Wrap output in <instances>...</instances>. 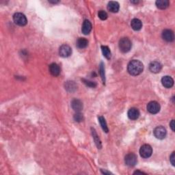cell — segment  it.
Segmentation results:
<instances>
[{
	"instance_id": "cell-1",
	"label": "cell",
	"mask_w": 175,
	"mask_h": 175,
	"mask_svg": "<svg viewBox=\"0 0 175 175\" xmlns=\"http://www.w3.org/2000/svg\"><path fill=\"white\" fill-rule=\"evenodd\" d=\"M144 70V65L139 60H134L131 61L127 66V71L130 75L137 76L142 73Z\"/></svg>"
},
{
	"instance_id": "cell-2",
	"label": "cell",
	"mask_w": 175,
	"mask_h": 175,
	"mask_svg": "<svg viewBox=\"0 0 175 175\" xmlns=\"http://www.w3.org/2000/svg\"><path fill=\"white\" fill-rule=\"evenodd\" d=\"M119 49L123 53L129 52L131 49V42L129 38H123L119 41Z\"/></svg>"
},
{
	"instance_id": "cell-3",
	"label": "cell",
	"mask_w": 175,
	"mask_h": 175,
	"mask_svg": "<svg viewBox=\"0 0 175 175\" xmlns=\"http://www.w3.org/2000/svg\"><path fill=\"white\" fill-rule=\"evenodd\" d=\"M13 20L16 24L19 26H25L28 23V19L21 12L15 13L13 16Z\"/></svg>"
},
{
	"instance_id": "cell-4",
	"label": "cell",
	"mask_w": 175,
	"mask_h": 175,
	"mask_svg": "<svg viewBox=\"0 0 175 175\" xmlns=\"http://www.w3.org/2000/svg\"><path fill=\"white\" fill-rule=\"evenodd\" d=\"M153 153L152 147L148 144H144L140 149V154L143 158L150 157Z\"/></svg>"
},
{
	"instance_id": "cell-5",
	"label": "cell",
	"mask_w": 175,
	"mask_h": 175,
	"mask_svg": "<svg viewBox=\"0 0 175 175\" xmlns=\"http://www.w3.org/2000/svg\"><path fill=\"white\" fill-rule=\"evenodd\" d=\"M124 162L129 167H134L137 163V156L134 153H129L125 156Z\"/></svg>"
},
{
	"instance_id": "cell-6",
	"label": "cell",
	"mask_w": 175,
	"mask_h": 175,
	"mask_svg": "<svg viewBox=\"0 0 175 175\" xmlns=\"http://www.w3.org/2000/svg\"><path fill=\"white\" fill-rule=\"evenodd\" d=\"M147 110L148 112L152 114H155L160 112V105L157 102L150 101L147 105Z\"/></svg>"
},
{
	"instance_id": "cell-7",
	"label": "cell",
	"mask_w": 175,
	"mask_h": 175,
	"mask_svg": "<svg viewBox=\"0 0 175 175\" xmlns=\"http://www.w3.org/2000/svg\"><path fill=\"white\" fill-rule=\"evenodd\" d=\"M153 133H154V136L157 137V139L163 140L166 137L167 132L166 129L164 128L163 127L159 126L155 129Z\"/></svg>"
},
{
	"instance_id": "cell-8",
	"label": "cell",
	"mask_w": 175,
	"mask_h": 175,
	"mask_svg": "<svg viewBox=\"0 0 175 175\" xmlns=\"http://www.w3.org/2000/svg\"><path fill=\"white\" fill-rule=\"evenodd\" d=\"M59 54L60 56L63 58L69 57L71 54H72V49L67 45H63L60 47Z\"/></svg>"
},
{
	"instance_id": "cell-9",
	"label": "cell",
	"mask_w": 175,
	"mask_h": 175,
	"mask_svg": "<svg viewBox=\"0 0 175 175\" xmlns=\"http://www.w3.org/2000/svg\"><path fill=\"white\" fill-rule=\"evenodd\" d=\"M162 38L166 42H172L174 39V32L170 30H165L162 32Z\"/></svg>"
},
{
	"instance_id": "cell-10",
	"label": "cell",
	"mask_w": 175,
	"mask_h": 175,
	"mask_svg": "<svg viewBox=\"0 0 175 175\" xmlns=\"http://www.w3.org/2000/svg\"><path fill=\"white\" fill-rule=\"evenodd\" d=\"M161 68H162V66H161V63L157 62V61L152 62L149 64V69L153 73H160L161 70Z\"/></svg>"
},
{
	"instance_id": "cell-11",
	"label": "cell",
	"mask_w": 175,
	"mask_h": 175,
	"mask_svg": "<svg viewBox=\"0 0 175 175\" xmlns=\"http://www.w3.org/2000/svg\"><path fill=\"white\" fill-rule=\"evenodd\" d=\"M71 107L76 112H80L83 109V103L79 99H73L71 102Z\"/></svg>"
},
{
	"instance_id": "cell-12",
	"label": "cell",
	"mask_w": 175,
	"mask_h": 175,
	"mask_svg": "<svg viewBox=\"0 0 175 175\" xmlns=\"http://www.w3.org/2000/svg\"><path fill=\"white\" fill-rule=\"evenodd\" d=\"M127 115H128L129 118L131 119V120H137L140 116V112L137 108L132 107L129 109L128 113H127Z\"/></svg>"
},
{
	"instance_id": "cell-13",
	"label": "cell",
	"mask_w": 175,
	"mask_h": 175,
	"mask_svg": "<svg viewBox=\"0 0 175 175\" xmlns=\"http://www.w3.org/2000/svg\"><path fill=\"white\" fill-rule=\"evenodd\" d=\"M161 83H162L163 86L167 88H170L174 85V80L170 76H164L163 78L161 79Z\"/></svg>"
},
{
	"instance_id": "cell-14",
	"label": "cell",
	"mask_w": 175,
	"mask_h": 175,
	"mask_svg": "<svg viewBox=\"0 0 175 175\" xmlns=\"http://www.w3.org/2000/svg\"><path fill=\"white\" fill-rule=\"evenodd\" d=\"M92 30V24L88 20H85L83 23V25H82L81 31L82 33L85 35L90 34Z\"/></svg>"
},
{
	"instance_id": "cell-15",
	"label": "cell",
	"mask_w": 175,
	"mask_h": 175,
	"mask_svg": "<svg viewBox=\"0 0 175 175\" xmlns=\"http://www.w3.org/2000/svg\"><path fill=\"white\" fill-rule=\"evenodd\" d=\"M49 72L53 76L57 77L60 75V68L57 64L52 63L49 65Z\"/></svg>"
},
{
	"instance_id": "cell-16",
	"label": "cell",
	"mask_w": 175,
	"mask_h": 175,
	"mask_svg": "<svg viewBox=\"0 0 175 175\" xmlns=\"http://www.w3.org/2000/svg\"><path fill=\"white\" fill-rule=\"evenodd\" d=\"M119 8H120V6H119V4L117 2H110L107 4V9L111 12H118Z\"/></svg>"
},
{
	"instance_id": "cell-17",
	"label": "cell",
	"mask_w": 175,
	"mask_h": 175,
	"mask_svg": "<svg viewBox=\"0 0 175 175\" xmlns=\"http://www.w3.org/2000/svg\"><path fill=\"white\" fill-rule=\"evenodd\" d=\"M131 26L133 30L136 31H139L142 28V23L138 18H134L131 22Z\"/></svg>"
},
{
	"instance_id": "cell-18",
	"label": "cell",
	"mask_w": 175,
	"mask_h": 175,
	"mask_svg": "<svg viewBox=\"0 0 175 175\" xmlns=\"http://www.w3.org/2000/svg\"><path fill=\"white\" fill-rule=\"evenodd\" d=\"M155 4L159 9L164 10L169 6L170 2L168 0H157Z\"/></svg>"
},
{
	"instance_id": "cell-19",
	"label": "cell",
	"mask_w": 175,
	"mask_h": 175,
	"mask_svg": "<svg viewBox=\"0 0 175 175\" xmlns=\"http://www.w3.org/2000/svg\"><path fill=\"white\" fill-rule=\"evenodd\" d=\"M76 45L79 49H84L88 45V41L87 39L84 38H79L77 41Z\"/></svg>"
},
{
	"instance_id": "cell-20",
	"label": "cell",
	"mask_w": 175,
	"mask_h": 175,
	"mask_svg": "<svg viewBox=\"0 0 175 175\" xmlns=\"http://www.w3.org/2000/svg\"><path fill=\"white\" fill-rule=\"evenodd\" d=\"M65 89L68 92H74L77 89V85L74 81H67L65 84Z\"/></svg>"
},
{
	"instance_id": "cell-21",
	"label": "cell",
	"mask_w": 175,
	"mask_h": 175,
	"mask_svg": "<svg viewBox=\"0 0 175 175\" xmlns=\"http://www.w3.org/2000/svg\"><path fill=\"white\" fill-rule=\"evenodd\" d=\"M98 119H99V123L101 124V126L103 131H104L105 133H108L109 129H108V127L107 125V123H106V121L105 120V118H103V116H99V117L98 118Z\"/></svg>"
},
{
	"instance_id": "cell-22",
	"label": "cell",
	"mask_w": 175,
	"mask_h": 175,
	"mask_svg": "<svg viewBox=\"0 0 175 175\" xmlns=\"http://www.w3.org/2000/svg\"><path fill=\"white\" fill-rule=\"evenodd\" d=\"M101 50L103 55H104L107 59L110 60L111 56H112V54H111V51L110 49H109V47L107 46H101Z\"/></svg>"
},
{
	"instance_id": "cell-23",
	"label": "cell",
	"mask_w": 175,
	"mask_h": 175,
	"mask_svg": "<svg viewBox=\"0 0 175 175\" xmlns=\"http://www.w3.org/2000/svg\"><path fill=\"white\" fill-rule=\"evenodd\" d=\"M92 135H93V138L94 140V142H95V143H96L97 147L99 148H101V141L99 140V137H98L96 131H95V130L93 129H92Z\"/></svg>"
},
{
	"instance_id": "cell-24",
	"label": "cell",
	"mask_w": 175,
	"mask_h": 175,
	"mask_svg": "<svg viewBox=\"0 0 175 175\" xmlns=\"http://www.w3.org/2000/svg\"><path fill=\"white\" fill-rule=\"evenodd\" d=\"M81 80L87 86L91 87V88H95V87L97 86V84L95 83V82H94V81L87 80V79H82Z\"/></svg>"
},
{
	"instance_id": "cell-25",
	"label": "cell",
	"mask_w": 175,
	"mask_h": 175,
	"mask_svg": "<svg viewBox=\"0 0 175 175\" xmlns=\"http://www.w3.org/2000/svg\"><path fill=\"white\" fill-rule=\"evenodd\" d=\"M74 120L76 122H81L84 120L83 114H81L80 112H77L75 115H74Z\"/></svg>"
},
{
	"instance_id": "cell-26",
	"label": "cell",
	"mask_w": 175,
	"mask_h": 175,
	"mask_svg": "<svg viewBox=\"0 0 175 175\" xmlns=\"http://www.w3.org/2000/svg\"><path fill=\"white\" fill-rule=\"evenodd\" d=\"M100 73H101V76L102 80L103 81V83H104V82L105 81V68H104V64H103V63L101 64Z\"/></svg>"
},
{
	"instance_id": "cell-27",
	"label": "cell",
	"mask_w": 175,
	"mask_h": 175,
	"mask_svg": "<svg viewBox=\"0 0 175 175\" xmlns=\"http://www.w3.org/2000/svg\"><path fill=\"white\" fill-rule=\"evenodd\" d=\"M98 16H99L100 19L101 20H105L107 18V12H105L104 10H100L99 13H98Z\"/></svg>"
},
{
	"instance_id": "cell-28",
	"label": "cell",
	"mask_w": 175,
	"mask_h": 175,
	"mask_svg": "<svg viewBox=\"0 0 175 175\" xmlns=\"http://www.w3.org/2000/svg\"><path fill=\"white\" fill-rule=\"evenodd\" d=\"M170 162H171V163H172V165L173 166H174V165H175V162H174V152H173L172 153V155H170Z\"/></svg>"
},
{
	"instance_id": "cell-29",
	"label": "cell",
	"mask_w": 175,
	"mask_h": 175,
	"mask_svg": "<svg viewBox=\"0 0 175 175\" xmlns=\"http://www.w3.org/2000/svg\"><path fill=\"white\" fill-rule=\"evenodd\" d=\"M170 126L172 131H174V120H172L171 121V123H170Z\"/></svg>"
},
{
	"instance_id": "cell-30",
	"label": "cell",
	"mask_w": 175,
	"mask_h": 175,
	"mask_svg": "<svg viewBox=\"0 0 175 175\" xmlns=\"http://www.w3.org/2000/svg\"><path fill=\"white\" fill-rule=\"evenodd\" d=\"M134 174H146V173H145V172H140V171H139V170H137V171H136V172H135Z\"/></svg>"
},
{
	"instance_id": "cell-31",
	"label": "cell",
	"mask_w": 175,
	"mask_h": 175,
	"mask_svg": "<svg viewBox=\"0 0 175 175\" xmlns=\"http://www.w3.org/2000/svg\"><path fill=\"white\" fill-rule=\"evenodd\" d=\"M49 2L51 4H58L59 3L60 1H49Z\"/></svg>"
},
{
	"instance_id": "cell-32",
	"label": "cell",
	"mask_w": 175,
	"mask_h": 175,
	"mask_svg": "<svg viewBox=\"0 0 175 175\" xmlns=\"http://www.w3.org/2000/svg\"><path fill=\"white\" fill-rule=\"evenodd\" d=\"M131 3H133V4H137L139 2V1H135V2H133V1H131Z\"/></svg>"
}]
</instances>
